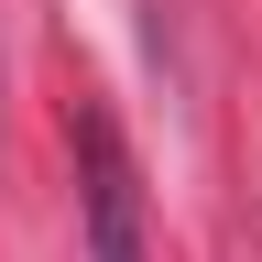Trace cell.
Returning a JSON list of instances; mask_svg holds the SVG:
<instances>
[{
    "label": "cell",
    "mask_w": 262,
    "mask_h": 262,
    "mask_svg": "<svg viewBox=\"0 0 262 262\" xmlns=\"http://www.w3.org/2000/svg\"><path fill=\"white\" fill-rule=\"evenodd\" d=\"M66 142H77V208H88V262H153V241H142V164H131V142H120V120L88 110L66 120Z\"/></svg>",
    "instance_id": "obj_1"
}]
</instances>
